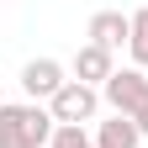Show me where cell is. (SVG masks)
<instances>
[{"label":"cell","instance_id":"1","mask_svg":"<svg viewBox=\"0 0 148 148\" xmlns=\"http://www.w3.org/2000/svg\"><path fill=\"white\" fill-rule=\"evenodd\" d=\"M58 122H53L48 106L21 101V106H0V148H42L53 143Z\"/></svg>","mask_w":148,"mask_h":148},{"label":"cell","instance_id":"2","mask_svg":"<svg viewBox=\"0 0 148 148\" xmlns=\"http://www.w3.org/2000/svg\"><path fill=\"white\" fill-rule=\"evenodd\" d=\"M101 101L116 111V116H148V74L143 69H116L111 79L101 85Z\"/></svg>","mask_w":148,"mask_h":148},{"label":"cell","instance_id":"3","mask_svg":"<svg viewBox=\"0 0 148 148\" xmlns=\"http://www.w3.org/2000/svg\"><path fill=\"white\" fill-rule=\"evenodd\" d=\"M48 111H53V122H58V127H85V122L101 111V90H95V85H79V79H69L58 95L48 101Z\"/></svg>","mask_w":148,"mask_h":148},{"label":"cell","instance_id":"4","mask_svg":"<svg viewBox=\"0 0 148 148\" xmlns=\"http://www.w3.org/2000/svg\"><path fill=\"white\" fill-rule=\"evenodd\" d=\"M85 37H90L95 48L116 53V48L132 42V16H122V11H95V16H90V27H85Z\"/></svg>","mask_w":148,"mask_h":148},{"label":"cell","instance_id":"5","mask_svg":"<svg viewBox=\"0 0 148 148\" xmlns=\"http://www.w3.org/2000/svg\"><path fill=\"white\" fill-rule=\"evenodd\" d=\"M64 85H69V79H64V64H58V58H32V64L21 69V90H27L32 101H53Z\"/></svg>","mask_w":148,"mask_h":148},{"label":"cell","instance_id":"6","mask_svg":"<svg viewBox=\"0 0 148 148\" xmlns=\"http://www.w3.org/2000/svg\"><path fill=\"white\" fill-rule=\"evenodd\" d=\"M74 79H79V85H106L111 79V74H116V58H111V53L106 48H95V42H85L79 53H74Z\"/></svg>","mask_w":148,"mask_h":148},{"label":"cell","instance_id":"7","mask_svg":"<svg viewBox=\"0 0 148 148\" xmlns=\"http://www.w3.org/2000/svg\"><path fill=\"white\" fill-rule=\"evenodd\" d=\"M138 143H143L138 122L116 116V111H111V122H101V132H95V148H138Z\"/></svg>","mask_w":148,"mask_h":148},{"label":"cell","instance_id":"8","mask_svg":"<svg viewBox=\"0 0 148 148\" xmlns=\"http://www.w3.org/2000/svg\"><path fill=\"white\" fill-rule=\"evenodd\" d=\"M127 53H132V69L148 74V5L132 11V42H127Z\"/></svg>","mask_w":148,"mask_h":148},{"label":"cell","instance_id":"9","mask_svg":"<svg viewBox=\"0 0 148 148\" xmlns=\"http://www.w3.org/2000/svg\"><path fill=\"white\" fill-rule=\"evenodd\" d=\"M48 148H95V138L85 132V127H58V132H53V143Z\"/></svg>","mask_w":148,"mask_h":148},{"label":"cell","instance_id":"10","mask_svg":"<svg viewBox=\"0 0 148 148\" xmlns=\"http://www.w3.org/2000/svg\"><path fill=\"white\" fill-rule=\"evenodd\" d=\"M138 132H143V138H148V116H138Z\"/></svg>","mask_w":148,"mask_h":148},{"label":"cell","instance_id":"11","mask_svg":"<svg viewBox=\"0 0 148 148\" xmlns=\"http://www.w3.org/2000/svg\"><path fill=\"white\" fill-rule=\"evenodd\" d=\"M0 106H5V95H0Z\"/></svg>","mask_w":148,"mask_h":148}]
</instances>
